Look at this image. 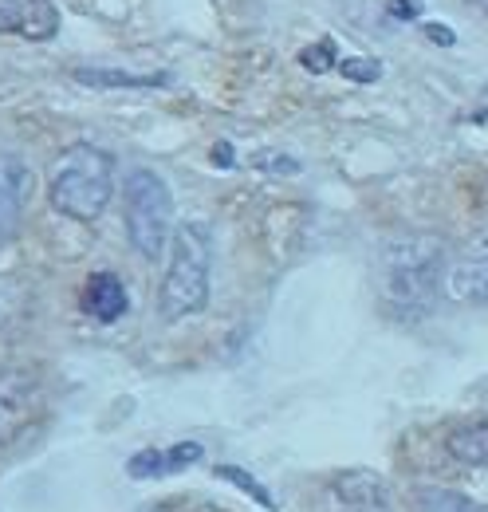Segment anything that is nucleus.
<instances>
[{"mask_svg": "<svg viewBox=\"0 0 488 512\" xmlns=\"http://www.w3.org/2000/svg\"><path fill=\"white\" fill-rule=\"evenodd\" d=\"M355 512H370V509H355Z\"/></svg>", "mask_w": 488, "mask_h": 512, "instance_id": "nucleus-26", "label": "nucleus"}, {"mask_svg": "<svg viewBox=\"0 0 488 512\" xmlns=\"http://www.w3.org/2000/svg\"><path fill=\"white\" fill-rule=\"evenodd\" d=\"M201 453L205 449L197 446V442H182V446H170V449H142V453H134L126 461V473L134 481H142V477H166V473H178L185 465L201 461Z\"/></svg>", "mask_w": 488, "mask_h": 512, "instance_id": "nucleus-11", "label": "nucleus"}, {"mask_svg": "<svg viewBox=\"0 0 488 512\" xmlns=\"http://www.w3.org/2000/svg\"><path fill=\"white\" fill-rule=\"evenodd\" d=\"M32 197V170L20 154H0V249L20 233Z\"/></svg>", "mask_w": 488, "mask_h": 512, "instance_id": "nucleus-6", "label": "nucleus"}, {"mask_svg": "<svg viewBox=\"0 0 488 512\" xmlns=\"http://www.w3.org/2000/svg\"><path fill=\"white\" fill-rule=\"evenodd\" d=\"M386 12H390L394 20H418L422 4H418V0H386Z\"/></svg>", "mask_w": 488, "mask_h": 512, "instance_id": "nucleus-20", "label": "nucleus"}, {"mask_svg": "<svg viewBox=\"0 0 488 512\" xmlns=\"http://www.w3.org/2000/svg\"><path fill=\"white\" fill-rule=\"evenodd\" d=\"M335 497L355 505V509H370V512H386L390 509V485L370 473V469H347L335 477Z\"/></svg>", "mask_w": 488, "mask_h": 512, "instance_id": "nucleus-9", "label": "nucleus"}, {"mask_svg": "<svg viewBox=\"0 0 488 512\" xmlns=\"http://www.w3.org/2000/svg\"><path fill=\"white\" fill-rule=\"evenodd\" d=\"M410 505L418 512H488V505H477L473 497L457 489H437V485H418L410 493Z\"/></svg>", "mask_w": 488, "mask_h": 512, "instance_id": "nucleus-14", "label": "nucleus"}, {"mask_svg": "<svg viewBox=\"0 0 488 512\" xmlns=\"http://www.w3.org/2000/svg\"><path fill=\"white\" fill-rule=\"evenodd\" d=\"M209 268H213V233L201 221H185L174 233V256L162 276L158 308L162 320H185L209 304Z\"/></svg>", "mask_w": 488, "mask_h": 512, "instance_id": "nucleus-3", "label": "nucleus"}, {"mask_svg": "<svg viewBox=\"0 0 488 512\" xmlns=\"http://www.w3.org/2000/svg\"><path fill=\"white\" fill-rule=\"evenodd\" d=\"M445 453L461 465L473 469H488V422H473V426H457L445 438Z\"/></svg>", "mask_w": 488, "mask_h": 512, "instance_id": "nucleus-12", "label": "nucleus"}, {"mask_svg": "<svg viewBox=\"0 0 488 512\" xmlns=\"http://www.w3.org/2000/svg\"><path fill=\"white\" fill-rule=\"evenodd\" d=\"M469 4H473L477 12H485V16H488V0H469Z\"/></svg>", "mask_w": 488, "mask_h": 512, "instance_id": "nucleus-24", "label": "nucleus"}, {"mask_svg": "<svg viewBox=\"0 0 488 512\" xmlns=\"http://www.w3.org/2000/svg\"><path fill=\"white\" fill-rule=\"evenodd\" d=\"M71 75H75V83H83V87H103V91H111V87H134V91H142V87H166V83H170V71H158V75H130V71H103V67H75Z\"/></svg>", "mask_w": 488, "mask_h": 512, "instance_id": "nucleus-13", "label": "nucleus"}, {"mask_svg": "<svg viewBox=\"0 0 488 512\" xmlns=\"http://www.w3.org/2000/svg\"><path fill=\"white\" fill-rule=\"evenodd\" d=\"M60 32V12L52 0H0V36L24 40H52Z\"/></svg>", "mask_w": 488, "mask_h": 512, "instance_id": "nucleus-7", "label": "nucleus"}, {"mask_svg": "<svg viewBox=\"0 0 488 512\" xmlns=\"http://www.w3.org/2000/svg\"><path fill=\"white\" fill-rule=\"evenodd\" d=\"M426 36L437 44V48H453V44H457L453 28H445V24H426Z\"/></svg>", "mask_w": 488, "mask_h": 512, "instance_id": "nucleus-21", "label": "nucleus"}, {"mask_svg": "<svg viewBox=\"0 0 488 512\" xmlns=\"http://www.w3.org/2000/svg\"><path fill=\"white\" fill-rule=\"evenodd\" d=\"M122 221H126V237L134 245V253L146 260H158L170 229H174V197L170 186L162 182V174L138 166L126 174L122 182Z\"/></svg>", "mask_w": 488, "mask_h": 512, "instance_id": "nucleus-4", "label": "nucleus"}, {"mask_svg": "<svg viewBox=\"0 0 488 512\" xmlns=\"http://www.w3.org/2000/svg\"><path fill=\"white\" fill-rule=\"evenodd\" d=\"M339 75H347L355 83H374L382 75V64L370 56H351V60H339Z\"/></svg>", "mask_w": 488, "mask_h": 512, "instance_id": "nucleus-18", "label": "nucleus"}, {"mask_svg": "<svg viewBox=\"0 0 488 512\" xmlns=\"http://www.w3.org/2000/svg\"><path fill=\"white\" fill-rule=\"evenodd\" d=\"M445 276V241L433 233H402L382 245L378 253V292L382 300L402 312H426Z\"/></svg>", "mask_w": 488, "mask_h": 512, "instance_id": "nucleus-1", "label": "nucleus"}, {"mask_svg": "<svg viewBox=\"0 0 488 512\" xmlns=\"http://www.w3.org/2000/svg\"><path fill=\"white\" fill-rule=\"evenodd\" d=\"M154 512H170V509H154Z\"/></svg>", "mask_w": 488, "mask_h": 512, "instance_id": "nucleus-25", "label": "nucleus"}, {"mask_svg": "<svg viewBox=\"0 0 488 512\" xmlns=\"http://www.w3.org/2000/svg\"><path fill=\"white\" fill-rule=\"evenodd\" d=\"M130 300H126V288L115 272H95L83 288V312L99 323H115L119 316H126Z\"/></svg>", "mask_w": 488, "mask_h": 512, "instance_id": "nucleus-10", "label": "nucleus"}, {"mask_svg": "<svg viewBox=\"0 0 488 512\" xmlns=\"http://www.w3.org/2000/svg\"><path fill=\"white\" fill-rule=\"evenodd\" d=\"M28 300H32L28 284L20 276H12V272H0V331L16 327L28 316Z\"/></svg>", "mask_w": 488, "mask_h": 512, "instance_id": "nucleus-15", "label": "nucleus"}, {"mask_svg": "<svg viewBox=\"0 0 488 512\" xmlns=\"http://www.w3.org/2000/svg\"><path fill=\"white\" fill-rule=\"evenodd\" d=\"M473 119H477V123H485V119H488V91L481 95V99H477V111H473Z\"/></svg>", "mask_w": 488, "mask_h": 512, "instance_id": "nucleus-23", "label": "nucleus"}, {"mask_svg": "<svg viewBox=\"0 0 488 512\" xmlns=\"http://www.w3.org/2000/svg\"><path fill=\"white\" fill-rule=\"evenodd\" d=\"M52 205L71 221H95L115 193V158L91 142L67 146L52 162Z\"/></svg>", "mask_w": 488, "mask_h": 512, "instance_id": "nucleus-2", "label": "nucleus"}, {"mask_svg": "<svg viewBox=\"0 0 488 512\" xmlns=\"http://www.w3.org/2000/svg\"><path fill=\"white\" fill-rule=\"evenodd\" d=\"M217 477H225L229 485H237L241 493H248V497L260 505V509L276 512V497H272V493H268V489H264V485H260L252 473H244V469H237V465H217Z\"/></svg>", "mask_w": 488, "mask_h": 512, "instance_id": "nucleus-16", "label": "nucleus"}, {"mask_svg": "<svg viewBox=\"0 0 488 512\" xmlns=\"http://www.w3.org/2000/svg\"><path fill=\"white\" fill-rule=\"evenodd\" d=\"M44 414V383L32 367L0 371V446H12Z\"/></svg>", "mask_w": 488, "mask_h": 512, "instance_id": "nucleus-5", "label": "nucleus"}, {"mask_svg": "<svg viewBox=\"0 0 488 512\" xmlns=\"http://www.w3.org/2000/svg\"><path fill=\"white\" fill-rule=\"evenodd\" d=\"M213 162H217L221 170H229V166H233V146H229V142H217V150H213Z\"/></svg>", "mask_w": 488, "mask_h": 512, "instance_id": "nucleus-22", "label": "nucleus"}, {"mask_svg": "<svg viewBox=\"0 0 488 512\" xmlns=\"http://www.w3.org/2000/svg\"><path fill=\"white\" fill-rule=\"evenodd\" d=\"M252 166L264 170V174H296V170H300V162L288 158V154H256Z\"/></svg>", "mask_w": 488, "mask_h": 512, "instance_id": "nucleus-19", "label": "nucleus"}, {"mask_svg": "<svg viewBox=\"0 0 488 512\" xmlns=\"http://www.w3.org/2000/svg\"><path fill=\"white\" fill-rule=\"evenodd\" d=\"M300 64L311 71V75H327L331 67H339V52H335V40H319V44H307L300 52Z\"/></svg>", "mask_w": 488, "mask_h": 512, "instance_id": "nucleus-17", "label": "nucleus"}, {"mask_svg": "<svg viewBox=\"0 0 488 512\" xmlns=\"http://www.w3.org/2000/svg\"><path fill=\"white\" fill-rule=\"evenodd\" d=\"M449 288L457 300L488 308V241H477L473 249H465V256L449 272Z\"/></svg>", "mask_w": 488, "mask_h": 512, "instance_id": "nucleus-8", "label": "nucleus"}]
</instances>
